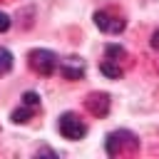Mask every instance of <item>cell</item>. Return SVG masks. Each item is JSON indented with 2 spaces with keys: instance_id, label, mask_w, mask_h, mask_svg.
I'll list each match as a JSON object with an SVG mask.
<instances>
[{
  "instance_id": "obj_1",
  "label": "cell",
  "mask_w": 159,
  "mask_h": 159,
  "mask_svg": "<svg viewBox=\"0 0 159 159\" xmlns=\"http://www.w3.org/2000/svg\"><path fill=\"white\" fill-rule=\"evenodd\" d=\"M27 57H30V67H32L35 72H40L42 77L52 75V72L57 70V65H60L57 55H55V52H50V50H32Z\"/></svg>"
},
{
  "instance_id": "obj_2",
  "label": "cell",
  "mask_w": 159,
  "mask_h": 159,
  "mask_svg": "<svg viewBox=\"0 0 159 159\" xmlns=\"http://www.w3.org/2000/svg\"><path fill=\"white\" fill-rule=\"evenodd\" d=\"M57 129H60V134L65 137V139H82L84 134H87V127H84V122L75 114V112H65L62 117H60V122H57Z\"/></svg>"
},
{
  "instance_id": "obj_3",
  "label": "cell",
  "mask_w": 159,
  "mask_h": 159,
  "mask_svg": "<svg viewBox=\"0 0 159 159\" xmlns=\"http://www.w3.org/2000/svg\"><path fill=\"white\" fill-rule=\"evenodd\" d=\"M94 25L102 30V32H109V35H117L124 30V20L109 15V12H94Z\"/></svg>"
},
{
  "instance_id": "obj_4",
  "label": "cell",
  "mask_w": 159,
  "mask_h": 159,
  "mask_svg": "<svg viewBox=\"0 0 159 159\" xmlns=\"http://www.w3.org/2000/svg\"><path fill=\"white\" fill-rule=\"evenodd\" d=\"M57 67H60V75H62L65 80H80V77L84 75V62H82L80 57H67V60H62Z\"/></svg>"
},
{
  "instance_id": "obj_5",
  "label": "cell",
  "mask_w": 159,
  "mask_h": 159,
  "mask_svg": "<svg viewBox=\"0 0 159 159\" xmlns=\"http://www.w3.org/2000/svg\"><path fill=\"white\" fill-rule=\"evenodd\" d=\"M99 72L107 75L109 80H119V77H122V67H119V65H112V60H104V62L99 65Z\"/></svg>"
},
{
  "instance_id": "obj_6",
  "label": "cell",
  "mask_w": 159,
  "mask_h": 159,
  "mask_svg": "<svg viewBox=\"0 0 159 159\" xmlns=\"http://www.w3.org/2000/svg\"><path fill=\"white\" fill-rule=\"evenodd\" d=\"M32 109H35V107H30V104H22L20 109H15V112H12V122H15V124H22V122H27V119L32 117Z\"/></svg>"
},
{
  "instance_id": "obj_7",
  "label": "cell",
  "mask_w": 159,
  "mask_h": 159,
  "mask_svg": "<svg viewBox=\"0 0 159 159\" xmlns=\"http://www.w3.org/2000/svg\"><path fill=\"white\" fill-rule=\"evenodd\" d=\"M10 70H12V55H10V50L0 47V75H7Z\"/></svg>"
},
{
  "instance_id": "obj_8",
  "label": "cell",
  "mask_w": 159,
  "mask_h": 159,
  "mask_svg": "<svg viewBox=\"0 0 159 159\" xmlns=\"http://www.w3.org/2000/svg\"><path fill=\"white\" fill-rule=\"evenodd\" d=\"M22 104L37 107V104H40V94H37V92H25V94H22Z\"/></svg>"
},
{
  "instance_id": "obj_9",
  "label": "cell",
  "mask_w": 159,
  "mask_h": 159,
  "mask_svg": "<svg viewBox=\"0 0 159 159\" xmlns=\"http://www.w3.org/2000/svg\"><path fill=\"white\" fill-rule=\"evenodd\" d=\"M112 57H124V50L119 47V45H107V60H112Z\"/></svg>"
},
{
  "instance_id": "obj_10",
  "label": "cell",
  "mask_w": 159,
  "mask_h": 159,
  "mask_svg": "<svg viewBox=\"0 0 159 159\" xmlns=\"http://www.w3.org/2000/svg\"><path fill=\"white\" fill-rule=\"evenodd\" d=\"M5 30H10V17L5 12H0V32H5Z\"/></svg>"
},
{
  "instance_id": "obj_11",
  "label": "cell",
  "mask_w": 159,
  "mask_h": 159,
  "mask_svg": "<svg viewBox=\"0 0 159 159\" xmlns=\"http://www.w3.org/2000/svg\"><path fill=\"white\" fill-rule=\"evenodd\" d=\"M152 47H154V50H159V30L152 35Z\"/></svg>"
}]
</instances>
